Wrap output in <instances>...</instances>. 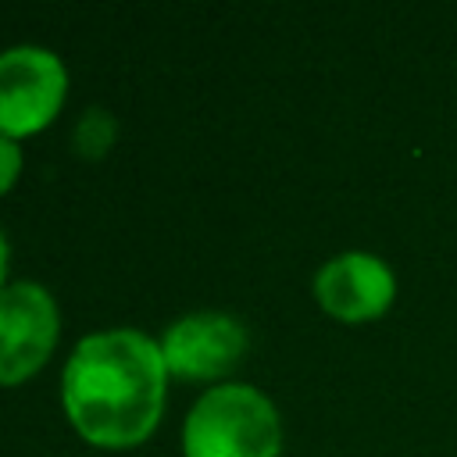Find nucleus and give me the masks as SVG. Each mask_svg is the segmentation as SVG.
Instances as JSON below:
<instances>
[{
    "mask_svg": "<svg viewBox=\"0 0 457 457\" xmlns=\"http://www.w3.org/2000/svg\"><path fill=\"white\" fill-rule=\"evenodd\" d=\"M186 457H278L282 418L271 396L250 382H218L186 411Z\"/></svg>",
    "mask_w": 457,
    "mask_h": 457,
    "instance_id": "f03ea898",
    "label": "nucleus"
},
{
    "mask_svg": "<svg viewBox=\"0 0 457 457\" xmlns=\"http://www.w3.org/2000/svg\"><path fill=\"white\" fill-rule=\"evenodd\" d=\"M61 311L43 282L18 278L0 289V386L32 378L54 353Z\"/></svg>",
    "mask_w": 457,
    "mask_h": 457,
    "instance_id": "20e7f679",
    "label": "nucleus"
},
{
    "mask_svg": "<svg viewBox=\"0 0 457 457\" xmlns=\"http://www.w3.org/2000/svg\"><path fill=\"white\" fill-rule=\"evenodd\" d=\"M161 353L171 378L218 382L246 353V325L228 311H189L161 332Z\"/></svg>",
    "mask_w": 457,
    "mask_h": 457,
    "instance_id": "39448f33",
    "label": "nucleus"
},
{
    "mask_svg": "<svg viewBox=\"0 0 457 457\" xmlns=\"http://www.w3.org/2000/svg\"><path fill=\"white\" fill-rule=\"evenodd\" d=\"M7 257H11V243H7V232L0 228V289L7 286Z\"/></svg>",
    "mask_w": 457,
    "mask_h": 457,
    "instance_id": "1a4fd4ad",
    "label": "nucleus"
},
{
    "mask_svg": "<svg viewBox=\"0 0 457 457\" xmlns=\"http://www.w3.org/2000/svg\"><path fill=\"white\" fill-rule=\"evenodd\" d=\"M111 139H114V121L107 118V111H89L75 129V143L86 154H104Z\"/></svg>",
    "mask_w": 457,
    "mask_h": 457,
    "instance_id": "0eeeda50",
    "label": "nucleus"
},
{
    "mask_svg": "<svg viewBox=\"0 0 457 457\" xmlns=\"http://www.w3.org/2000/svg\"><path fill=\"white\" fill-rule=\"evenodd\" d=\"M168 378L154 336L129 325L96 328L71 346L61 368V403L86 443L125 450L157 428Z\"/></svg>",
    "mask_w": 457,
    "mask_h": 457,
    "instance_id": "f257e3e1",
    "label": "nucleus"
},
{
    "mask_svg": "<svg viewBox=\"0 0 457 457\" xmlns=\"http://www.w3.org/2000/svg\"><path fill=\"white\" fill-rule=\"evenodd\" d=\"M68 96L64 61L39 43L0 50V136L25 139L46 129Z\"/></svg>",
    "mask_w": 457,
    "mask_h": 457,
    "instance_id": "7ed1b4c3",
    "label": "nucleus"
},
{
    "mask_svg": "<svg viewBox=\"0 0 457 457\" xmlns=\"http://www.w3.org/2000/svg\"><path fill=\"white\" fill-rule=\"evenodd\" d=\"M21 164H25L21 143H18V139H11V136H0V193H7V189L18 182Z\"/></svg>",
    "mask_w": 457,
    "mask_h": 457,
    "instance_id": "6e6552de",
    "label": "nucleus"
},
{
    "mask_svg": "<svg viewBox=\"0 0 457 457\" xmlns=\"http://www.w3.org/2000/svg\"><path fill=\"white\" fill-rule=\"evenodd\" d=\"M314 300L336 321L361 325L382 318L396 300V275L386 257L371 250H343L314 271Z\"/></svg>",
    "mask_w": 457,
    "mask_h": 457,
    "instance_id": "423d86ee",
    "label": "nucleus"
}]
</instances>
